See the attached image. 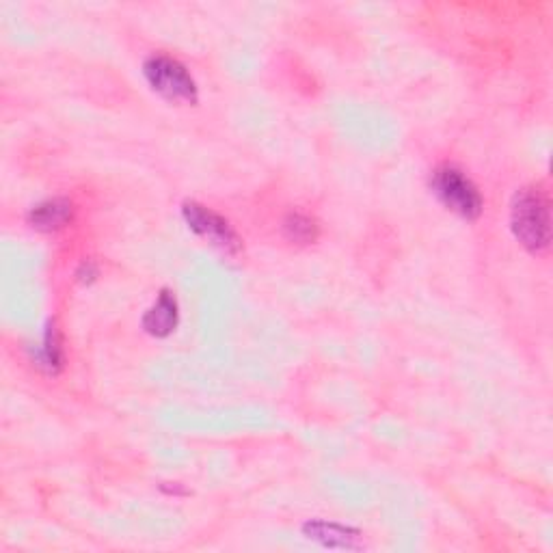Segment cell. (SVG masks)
I'll use <instances>...</instances> for the list:
<instances>
[{
  "mask_svg": "<svg viewBox=\"0 0 553 553\" xmlns=\"http://www.w3.org/2000/svg\"><path fill=\"white\" fill-rule=\"evenodd\" d=\"M510 227L521 245L532 253H543L551 242L549 199L541 186H525L510 204Z\"/></svg>",
  "mask_w": 553,
  "mask_h": 553,
  "instance_id": "6da1fadb",
  "label": "cell"
},
{
  "mask_svg": "<svg viewBox=\"0 0 553 553\" xmlns=\"http://www.w3.org/2000/svg\"><path fill=\"white\" fill-rule=\"evenodd\" d=\"M430 188H433L435 197L441 204L452 210L458 217L467 221H476L482 208L484 199L478 191V186L469 180V175L454 165H441L430 175Z\"/></svg>",
  "mask_w": 553,
  "mask_h": 553,
  "instance_id": "7a4b0ae2",
  "label": "cell"
},
{
  "mask_svg": "<svg viewBox=\"0 0 553 553\" xmlns=\"http://www.w3.org/2000/svg\"><path fill=\"white\" fill-rule=\"evenodd\" d=\"M143 76L150 87L169 102L195 104L199 89L191 72L178 59L167 55H152L143 63Z\"/></svg>",
  "mask_w": 553,
  "mask_h": 553,
  "instance_id": "3957f363",
  "label": "cell"
},
{
  "mask_svg": "<svg viewBox=\"0 0 553 553\" xmlns=\"http://www.w3.org/2000/svg\"><path fill=\"white\" fill-rule=\"evenodd\" d=\"M182 217L186 225L191 227L197 236L208 240L212 247H217L225 253H238L242 249V242L234 232V227L229 225L221 214L197 204V201H186L182 206Z\"/></svg>",
  "mask_w": 553,
  "mask_h": 553,
  "instance_id": "277c9868",
  "label": "cell"
},
{
  "mask_svg": "<svg viewBox=\"0 0 553 553\" xmlns=\"http://www.w3.org/2000/svg\"><path fill=\"white\" fill-rule=\"evenodd\" d=\"M180 320V309L178 301L171 290H163L158 294L156 303L147 309L143 316V329L145 333H150L152 337H167L175 331Z\"/></svg>",
  "mask_w": 553,
  "mask_h": 553,
  "instance_id": "5b68a950",
  "label": "cell"
},
{
  "mask_svg": "<svg viewBox=\"0 0 553 553\" xmlns=\"http://www.w3.org/2000/svg\"><path fill=\"white\" fill-rule=\"evenodd\" d=\"M74 217V206L70 199L55 197L46 199L42 204H37L29 212L31 227L39 229V232H59L65 225H70Z\"/></svg>",
  "mask_w": 553,
  "mask_h": 553,
  "instance_id": "8992f818",
  "label": "cell"
},
{
  "mask_svg": "<svg viewBox=\"0 0 553 553\" xmlns=\"http://www.w3.org/2000/svg\"><path fill=\"white\" fill-rule=\"evenodd\" d=\"M283 236L296 245H312L320 236V225L314 217L303 212H290L286 219H283Z\"/></svg>",
  "mask_w": 553,
  "mask_h": 553,
  "instance_id": "52a82bcc",
  "label": "cell"
},
{
  "mask_svg": "<svg viewBox=\"0 0 553 553\" xmlns=\"http://www.w3.org/2000/svg\"><path fill=\"white\" fill-rule=\"evenodd\" d=\"M35 366L46 370L48 374H57L63 368V350H61V340L55 331V327H48L42 346L37 348V353L33 357Z\"/></svg>",
  "mask_w": 553,
  "mask_h": 553,
  "instance_id": "ba28073f",
  "label": "cell"
},
{
  "mask_svg": "<svg viewBox=\"0 0 553 553\" xmlns=\"http://www.w3.org/2000/svg\"><path fill=\"white\" fill-rule=\"evenodd\" d=\"M76 277H78L80 281H83V283H91L93 279L98 277V266L93 264V262H83V264H80V268H78Z\"/></svg>",
  "mask_w": 553,
  "mask_h": 553,
  "instance_id": "9c48e42d",
  "label": "cell"
}]
</instances>
